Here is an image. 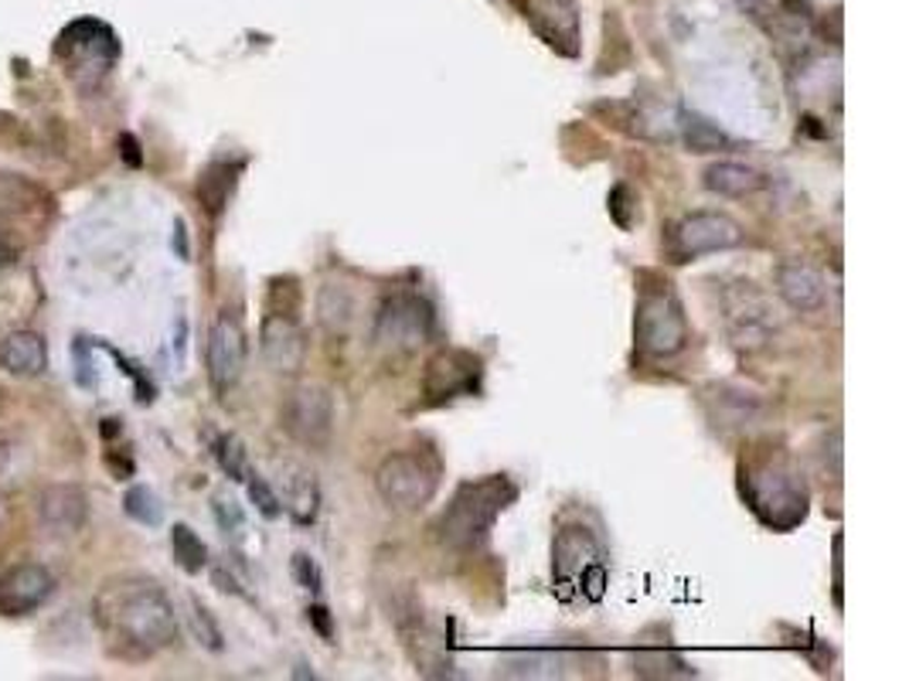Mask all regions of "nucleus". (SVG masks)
I'll return each instance as SVG.
<instances>
[{
  "instance_id": "f257e3e1",
  "label": "nucleus",
  "mask_w": 909,
  "mask_h": 681,
  "mask_svg": "<svg viewBox=\"0 0 909 681\" xmlns=\"http://www.w3.org/2000/svg\"><path fill=\"white\" fill-rule=\"evenodd\" d=\"M96 620L126 658H150L178 641V617L157 583L123 579L99 593Z\"/></svg>"
},
{
  "instance_id": "f03ea898",
  "label": "nucleus",
  "mask_w": 909,
  "mask_h": 681,
  "mask_svg": "<svg viewBox=\"0 0 909 681\" xmlns=\"http://www.w3.org/2000/svg\"><path fill=\"white\" fill-rule=\"evenodd\" d=\"M518 488L504 474L467 481L450 497L446 512L437 521V539L453 552H474L481 548L491 535L494 521L512 508Z\"/></svg>"
},
{
  "instance_id": "7ed1b4c3",
  "label": "nucleus",
  "mask_w": 909,
  "mask_h": 681,
  "mask_svg": "<svg viewBox=\"0 0 909 681\" xmlns=\"http://www.w3.org/2000/svg\"><path fill=\"white\" fill-rule=\"evenodd\" d=\"M743 501L763 525L787 532L807 515V484L787 453H767V457L743 464L740 470Z\"/></svg>"
},
{
  "instance_id": "20e7f679",
  "label": "nucleus",
  "mask_w": 909,
  "mask_h": 681,
  "mask_svg": "<svg viewBox=\"0 0 909 681\" xmlns=\"http://www.w3.org/2000/svg\"><path fill=\"white\" fill-rule=\"evenodd\" d=\"M552 583L563 600H572L576 593L590 603L603 600L606 583H610L606 552L596 532H590L586 525L559 528V535L552 542Z\"/></svg>"
},
{
  "instance_id": "39448f33",
  "label": "nucleus",
  "mask_w": 909,
  "mask_h": 681,
  "mask_svg": "<svg viewBox=\"0 0 909 681\" xmlns=\"http://www.w3.org/2000/svg\"><path fill=\"white\" fill-rule=\"evenodd\" d=\"M440 488V464L419 450H399L378 464L375 491L386 501V508L399 515H413L433 501Z\"/></svg>"
},
{
  "instance_id": "423d86ee",
  "label": "nucleus",
  "mask_w": 909,
  "mask_h": 681,
  "mask_svg": "<svg viewBox=\"0 0 909 681\" xmlns=\"http://www.w3.org/2000/svg\"><path fill=\"white\" fill-rule=\"evenodd\" d=\"M637 348L651 358H674L689 348V317L671 283L644 287L634 314Z\"/></svg>"
},
{
  "instance_id": "0eeeda50",
  "label": "nucleus",
  "mask_w": 909,
  "mask_h": 681,
  "mask_svg": "<svg viewBox=\"0 0 909 681\" xmlns=\"http://www.w3.org/2000/svg\"><path fill=\"white\" fill-rule=\"evenodd\" d=\"M722 320L729 327V338L749 351L767 348L780 331V314L773 300L753 283H736L722 290Z\"/></svg>"
},
{
  "instance_id": "6e6552de",
  "label": "nucleus",
  "mask_w": 909,
  "mask_h": 681,
  "mask_svg": "<svg viewBox=\"0 0 909 681\" xmlns=\"http://www.w3.org/2000/svg\"><path fill=\"white\" fill-rule=\"evenodd\" d=\"M433 331V314L416 293L389 297L375 317V344L386 355H413Z\"/></svg>"
},
{
  "instance_id": "1a4fd4ad",
  "label": "nucleus",
  "mask_w": 909,
  "mask_h": 681,
  "mask_svg": "<svg viewBox=\"0 0 909 681\" xmlns=\"http://www.w3.org/2000/svg\"><path fill=\"white\" fill-rule=\"evenodd\" d=\"M740 242H743V229L736 218H729L722 212H692L674 222L668 249L674 263H689L698 256H709V252L736 249Z\"/></svg>"
},
{
  "instance_id": "9d476101",
  "label": "nucleus",
  "mask_w": 909,
  "mask_h": 681,
  "mask_svg": "<svg viewBox=\"0 0 909 681\" xmlns=\"http://www.w3.org/2000/svg\"><path fill=\"white\" fill-rule=\"evenodd\" d=\"M283 426L287 433L300 443L320 450L331 443L334 433V399L324 386H300L287 395L283 406Z\"/></svg>"
},
{
  "instance_id": "9b49d317",
  "label": "nucleus",
  "mask_w": 909,
  "mask_h": 681,
  "mask_svg": "<svg viewBox=\"0 0 909 681\" xmlns=\"http://www.w3.org/2000/svg\"><path fill=\"white\" fill-rule=\"evenodd\" d=\"M481 386V358H474L470 351H440V355L426 365V395L429 402H450L460 395H474Z\"/></svg>"
},
{
  "instance_id": "f8f14e48",
  "label": "nucleus",
  "mask_w": 909,
  "mask_h": 681,
  "mask_svg": "<svg viewBox=\"0 0 909 681\" xmlns=\"http://www.w3.org/2000/svg\"><path fill=\"white\" fill-rule=\"evenodd\" d=\"M245 368V331L232 314H218L209 331V378L215 392H229Z\"/></svg>"
},
{
  "instance_id": "ddd939ff",
  "label": "nucleus",
  "mask_w": 909,
  "mask_h": 681,
  "mask_svg": "<svg viewBox=\"0 0 909 681\" xmlns=\"http://www.w3.org/2000/svg\"><path fill=\"white\" fill-rule=\"evenodd\" d=\"M260 351L273 371L293 375L307 365V331L290 314H266L260 331Z\"/></svg>"
},
{
  "instance_id": "4468645a",
  "label": "nucleus",
  "mask_w": 909,
  "mask_h": 681,
  "mask_svg": "<svg viewBox=\"0 0 909 681\" xmlns=\"http://www.w3.org/2000/svg\"><path fill=\"white\" fill-rule=\"evenodd\" d=\"M55 579L45 566L24 563L0 576V617H28L52 596Z\"/></svg>"
},
{
  "instance_id": "2eb2a0df",
  "label": "nucleus",
  "mask_w": 909,
  "mask_h": 681,
  "mask_svg": "<svg viewBox=\"0 0 909 681\" xmlns=\"http://www.w3.org/2000/svg\"><path fill=\"white\" fill-rule=\"evenodd\" d=\"M773 283H777L780 300H784V304L797 314H818L828 304L824 276L815 266L800 263V260L780 263L777 273H773Z\"/></svg>"
},
{
  "instance_id": "dca6fc26",
  "label": "nucleus",
  "mask_w": 909,
  "mask_h": 681,
  "mask_svg": "<svg viewBox=\"0 0 909 681\" xmlns=\"http://www.w3.org/2000/svg\"><path fill=\"white\" fill-rule=\"evenodd\" d=\"M59 55L68 65H99L116 59V38L99 21H75L59 38Z\"/></svg>"
},
{
  "instance_id": "f3484780",
  "label": "nucleus",
  "mask_w": 909,
  "mask_h": 681,
  "mask_svg": "<svg viewBox=\"0 0 909 681\" xmlns=\"http://www.w3.org/2000/svg\"><path fill=\"white\" fill-rule=\"evenodd\" d=\"M705 406H709V419L719 426V430H746V426H753L763 413V402L740 386L709 389Z\"/></svg>"
},
{
  "instance_id": "a211bd4d",
  "label": "nucleus",
  "mask_w": 909,
  "mask_h": 681,
  "mask_svg": "<svg viewBox=\"0 0 909 681\" xmlns=\"http://www.w3.org/2000/svg\"><path fill=\"white\" fill-rule=\"evenodd\" d=\"M528 17L552 48L576 55V4L572 0H528Z\"/></svg>"
},
{
  "instance_id": "6ab92c4d",
  "label": "nucleus",
  "mask_w": 909,
  "mask_h": 681,
  "mask_svg": "<svg viewBox=\"0 0 909 681\" xmlns=\"http://www.w3.org/2000/svg\"><path fill=\"white\" fill-rule=\"evenodd\" d=\"M314 307H317V324L324 327V335H331V338H348V331L358 320V297L341 280L320 283Z\"/></svg>"
},
{
  "instance_id": "aec40b11",
  "label": "nucleus",
  "mask_w": 909,
  "mask_h": 681,
  "mask_svg": "<svg viewBox=\"0 0 909 681\" xmlns=\"http://www.w3.org/2000/svg\"><path fill=\"white\" fill-rule=\"evenodd\" d=\"M89 504L79 488H55L41 501V521L52 535H72L86 525Z\"/></svg>"
},
{
  "instance_id": "412c9836",
  "label": "nucleus",
  "mask_w": 909,
  "mask_h": 681,
  "mask_svg": "<svg viewBox=\"0 0 909 681\" xmlns=\"http://www.w3.org/2000/svg\"><path fill=\"white\" fill-rule=\"evenodd\" d=\"M702 185L709 188L712 194H722V198H746V194H756L767 178L756 167H746V164H736V161H716L705 167L702 174Z\"/></svg>"
},
{
  "instance_id": "4be33fe9",
  "label": "nucleus",
  "mask_w": 909,
  "mask_h": 681,
  "mask_svg": "<svg viewBox=\"0 0 909 681\" xmlns=\"http://www.w3.org/2000/svg\"><path fill=\"white\" fill-rule=\"evenodd\" d=\"M283 508L296 525H314L320 512V488L307 467H287L283 474Z\"/></svg>"
},
{
  "instance_id": "5701e85b",
  "label": "nucleus",
  "mask_w": 909,
  "mask_h": 681,
  "mask_svg": "<svg viewBox=\"0 0 909 681\" xmlns=\"http://www.w3.org/2000/svg\"><path fill=\"white\" fill-rule=\"evenodd\" d=\"M239 171H242V161H215L198 178V198L209 215H218L225 205H229L236 181H239Z\"/></svg>"
},
{
  "instance_id": "b1692460",
  "label": "nucleus",
  "mask_w": 909,
  "mask_h": 681,
  "mask_svg": "<svg viewBox=\"0 0 909 681\" xmlns=\"http://www.w3.org/2000/svg\"><path fill=\"white\" fill-rule=\"evenodd\" d=\"M45 362H48L45 341L31 331H14L0 344V365L14 375H35L45 368Z\"/></svg>"
},
{
  "instance_id": "393cba45",
  "label": "nucleus",
  "mask_w": 909,
  "mask_h": 681,
  "mask_svg": "<svg viewBox=\"0 0 909 681\" xmlns=\"http://www.w3.org/2000/svg\"><path fill=\"white\" fill-rule=\"evenodd\" d=\"M563 668H566L563 654L552 647L512 651V654H504V661H501V674H512V678H555V674H563Z\"/></svg>"
},
{
  "instance_id": "a878e982",
  "label": "nucleus",
  "mask_w": 909,
  "mask_h": 681,
  "mask_svg": "<svg viewBox=\"0 0 909 681\" xmlns=\"http://www.w3.org/2000/svg\"><path fill=\"white\" fill-rule=\"evenodd\" d=\"M634 671L644 674V678H689V674H695L674 651H665V647L637 651L634 654Z\"/></svg>"
},
{
  "instance_id": "bb28decb",
  "label": "nucleus",
  "mask_w": 909,
  "mask_h": 681,
  "mask_svg": "<svg viewBox=\"0 0 909 681\" xmlns=\"http://www.w3.org/2000/svg\"><path fill=\"white\" fill-rule=\"evenodd\" d=\"M681 134L695 154H716V150L729 147V137L719 130L712 119H705L698 113H681Z\"/></svg>"
},
{
  "instance_id": "cd10ccee",
  "label": "nucleus",
  "mask_w": 909,
  "mask_h": 681,
  "mask_svg": "<svg viewBox=\"0 0 909 681\" xmlns=\"http://www.w3.org/2000/svg\"><path fill=\"white\" fill-rule=\"evenodd\" d=\"M171 548H174V559H178V566H181L185 572H201V569H205V563H209L205 542H201L188 525H174Z\"/></svg>"
},
{
  "instance_id": "c85d7f7f",
  "label": "nucleus",
  "mask_w": 909,
  "mask_h": 681,
  "mask_svg": "<svg viewBox=\"0 0 909 681\" xmlns=\"http://www.w3.org/2000/svg\"><path fill=\"white\" fill-rule=\"evenodd\" d=\"M215 461H218V467L225 470L232 477V481H239V484H245L249 481V457H245V446L239 443V437H218L215 440Z\"/></svg>"
},
{
  "instance_id": "c756f323",
  "label": "nucleus",
  "mask_w": 909,
  "mask_h": 681,
  "mask_svg": "<svg viewBox=\"0 0 909 681\" xmlns=\"http://www.w3.org/2000/svg\"><path fill=\"white\" fill-rule=\"evenodd\" d=\"M123 504H126V515H130L134 521H140V525H161V518H164V508H161L157 494L150 491V488H143V484L126 491Z\"/></svg>"
},
{
  "instance_id": "7c9ffc66",
  "label": "nucleus",
  "mask_w": 909,
  "mask_h": 681,
  "mask_svg": "<svg viewBox=\"0 0 909 681\" xmlns=\"http://www.w3.org/2000/svg\"><path fill=\"white\" fill-rule=\"evenodd\" d=\"M606 205H610V218L617 222V229H634V222H637V191L630 188V185H617L610 191V198H606Z\"/></svg>"
},
{
  "instance_id": "2f4dec72",
  "label": "nucleus",
  "mask_w": 909,
  "mask_h": 681,
  "mask_svg": "<svg viewBox=\"0 0 909 681\" xmlns=\"http://www.w3.org/2000/svg\"><path fill=\"white\" fill-rule=\"evenodd\" d=\"M249 501L256 504V512L263 515V518H280L283 515V501H280V494H276L263 477H256V474H249Z\"/></svg>"
},
{
  "instance_id": "473e14b6",
  "label": "nucleus",
  "mask_w": 909,
  "mask_h": 681,
  "mask_svg": "<svg viewBox=\"0 0 909 681\" xmlns=\"http://www.w3.org/2000/svg\"><path fill=\"white\" fill-rule=\"evenodd\" d=\"M191 627H194L198 641L205 644L209 651H222V630H218L212 610L205 607V603H198V600H191Z\"/></svg>"
},
{
  "instance_id": "72a5a7b5",
  "label": "nucleus",
  "mask_w": 909,
  "mask_h": 681,
  "mask_svg": "<svg viewBox=\"0 0 909 681\" xmlns=\"http://www.w3.org/2000/svg\"><path fill=\"white\" fill-rule=\"evenodd\" d=\"M215 518H218V528H222L225 535L239 539L245 532V515H242V508L232 497H225V494L215 497Z\"/></svg>"
},
{
  "instance_id": "f704fd0d",
  "label": "nucleus",
  "mask_w": 909,
  "mask_h": 681,
  "mask_svg": "<svg viewBox=\"0 0 909 681\" xmlns=\"http://www.w3.org/2000/svg\"><path fill=\"white\" fill-rule=\"evenodd\" d=\"M293 579L303 590H311V593L324 590V572H320L317 559H311L307 552H296V556H293Z\"/></svg>"
},
{
  "instance_id": "c9c22d12",
  "label": "nucleus",
  "mask_w": 909,
  "mask_h": 681,
  "mask_svg": "<svg viewBox=\"0 0 909 681\" xmlns=\"http://www.w3.org/2000/svg\"><path fill=\"white\" fill-rule=\"evenodd\" d=\"M89 348L92 341L89 338H79L72 348V355H75V378H79V386L83 389H96V365L89 358Z\"/></svg>"
},
{
  "instance_id": "e433bc0d",
  "label": "nucleus",
  "mask_w": 909,
  "mask_h": 681,
  "mask_svg": "<svg viewBox=\"0 0 909 681\" xmlns=\"http://www.w3.org/2000/svg\"><path fill=\"white\" fill-rule=\"evenodd\" d=\"M307 620L317 627V634L324 638V641H331L334 638V627H331V614H327L324 607H311L307 610Z\"/></svg>"
},
{
  "instance_id": "4c0bfd02",
  "label": "nucleus",
  "mask_w": 909,
  "mask_h": 681,
  "mask_svg": "<svg viewBox=\"0 0 909 681\" xmlns=\"http://www.w3.org/2000/svg\"><path fill=\"white\" fill-rule=\"evenodd\" d=\"M119 147H123V161L130 164V167H140L143 154H140V143H137L130 134H123V137H119Z\"/></svg>"
},
{
  "instance_id": "58836bf2",
  "label": "nucleus",
  "mask_w": 909,
  "mask_h": 681,
  "mask_svg": "<svg viewBox=\"0 0 909 681\" xmlns=\"http://www.w3.org/2000/svg\"><path fill=\"white\" fill-rule=\"evenodd\" d=\"M11 260V249H8V242H4V236H0V266H4Z\"/></svg>"
}]
</instances>
